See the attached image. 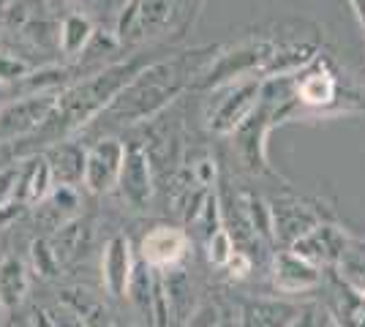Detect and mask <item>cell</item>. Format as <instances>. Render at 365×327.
Wrapping results in <instances>:
<instances>
[{
  "mask_svg": "<svg viewBox=\"0 0 365 327\" xmlns=\"http://www.w3.org/2000/svg\"><path fill=\"white\" fill-rule=\"evenodd\" d=\"M142 68H145L142 61L134 58V61L112 63L107 68H101L98 74L88 77L85 82L68 85L66 90L58 93L52 112L46 115V120L33 131L28 140L33 145L49 147L55 142H63L68 134L79 131L91 120H98L104 115V109L115 101V95L120 93Z\"/></svg>",
  "mask_w": 365,
  "mask_h": 327,
  "instance_id": "6da1fadb",
  "label": "cell"
},
{
  "mask_svg": "<svg viewBox=\"0 0 365 327\" xmlns=\"http://www.w3.org/2000/svg\"><path fill=\"white\" fill-rule=\"evenodd\" d=\"M188 71H182V61H155L148 63L137 77L131 79L115 101L104 109L101 120L109 123H142L167 109L185 88Z\"/></svg>",
  "mask_w": 365,
  "mask_h": 327,
  "instance_id": "7a4b0ae2",
  "label": "cell"
},
{
  "mask_svg": "<svg viewBox=\"0 0 365 327\" xmlns=\"http://www.w3.org/2000/svg\"><path fill=\"white\" fill-rule=\"evenodd\" d=\"M281 107L284 104H273V101L259 95L257 109L229 134L240 164L254 175H270L273 172L270 161H267V137L278 125V109Z\"/></svg>",
  "mask_w": 365,
  "mask_h": 327,
  "instance_id": "3957f363",
  "label": "cell"
},
{
  "mask_svg": "<svg viewBox=\"0 0 365 327\" xmlns=\"http://www.w3.org/2000/svg\"><path fill=\"white\" fill-rule=\"evenodd\" d=\"M278 41L273 38H248V41H240L235 47L224 49L221 55H215L210 66L205 68L202 74V85L205 88H224V85H232V82H240V79H254L262 74L264 63L270 58V52L275 49ZM262 79V77H259Z\"/></svg>",
  "mask_w": 365,
  "mask_h": 327,
  "instance_id": "277c9868",
  "label": "cell"
},
{
  "mask_svg": "<svg viewBox=\"0 0 365 327\" xmlns=\"http://www.w3.org/2000/svg\"><path fill=\"white\" fill-rule=\"evenodd\" d=\"M215 90L221 93V98H215V104L207 109V128L218 137H229L257 109L262 79H240Z\"/></svg>",
  "mask_w": 365,
  "mask_h": 327,
  "instance_id": "5b68a950",
  "label": "cell"
},
{
  "mask_svg": "<svg viewBox=\"0 0 365 327\" xmlns=\"http://www.w3.org/2000/svg\"><path fill=\"white\" fill-rule=\"evenodd\" d=\"M55 101H58V93H36L3 104L0 107V142L28 140L46 120Z\"/></svg>",
  "mask_w": 365,
  "mask_h": 327,
  "instance_id": "8992f818",
  "label": "cell"
},
{
  "mask_svg": "<svg viewBox=\"0 0 365 327\" xmlns=\"http://www.w3.org/2000/svg\"><path fill=\"white\" fill-rule=\"evenodd\" d=\"M118 191L123 202L134 210H145L153 199V167L150 153L139 145L131 142L125 145V158H123L120 177H118Z\"/></svg>",
  "mask_w": 365,
  "mask_h": 327,
  "instance_id": "52a82bcc",
  "label": "cell"
},
{
  "mask_svg": "<svg viewBox=\"0 0 365 327\" xmlns=\"http://www.w3.org/2000/svg\"><path fill=\"white\" fill-rule=\"evenodd\" d=\"M346 246H349V234L338 224L322 221L311 232H305L300 240H294L289 251H294L297 256H303L317 267H338L344 254H346Z\"/></svg>",
  "mask_w": 365,
  "mask_h": 327,
  "instance_id": "ba28073f",
  "label": "cell"
},
{
  "mask_svg": "<svg viewBox=\"0 0 365 327\" xmlns=\"http://www.w3.org/2000/svg\"><path fill=\"white\" fill-rule=\"evenodd\" d=\"M125 145L118 137H104L88 150V167H85V183L91 194H107L118 188Z\"/></svg>",
  "mask_w": 365,
  "mask_h": 327,
  "instance_id": "9c48e42d",
  "label": "cell"
},
{
  "mask_svg": "<svg viewBox=\"0 0 365 327\" xmlns=\"http://www.w3.org/2000/svg\"><path fill=\"white\" fill-rule=\"evenodd\" d=\"M134 267H137V259L131 251V240L125 234H112L101 254V281L109 297L128 295Z\"/></svg>",
  "mask_w": 365,
  "mask_h": 327,
  "instance_id": "30bf717a",
  "label": "cell"
},
{
  "mask_svg": "<svg viewBox=\"0 0 365 327\" xmlns=\"http://www.w3.org/2000/svg\"><path fill=\"white\" fill-rule=\"evenodd\" d=\"M191 237L180 227H155L142 237V259L155 270H172L185 259Z\"/></svg>",
  "mask_w": 365,
  "mask_h": 327,
  "instance_id": "8fae6325",
  "label": "cell"
},
{
  "mask_svg": "<svg viewBox=\"0 0 365 327\" xmlns=\"http://www.w3.org/2000/svg\"><path fill=\"white\" fill-rule=\"evenodd\" d=\"M270 210H273L275 240H281L287 246L300 240L305 232H311L317 224H322V216L314 207H308L300 199H289V197L270 199Z\"/></svg>",
  "mask_w": 365,
  "mask_h": 327,
  "instance_id": "7c38bea8",
  "label": "cell"
},
{
  "mask_svg": "<svg viewBox=\"0 0 365 327\" xmlns=\"http://www.w3.org/2000/svg\"><path fill=\"white\" fill-rule=\"evenodd\" d=\"M273 284L284 295H303L322 284V267L311 265L294 251H281L273 259Z\"/></svg>",
  "mask_w": 365,
  "mask_h": 327,
  "instance_id": "4fadbf2b",
  "label": "cell"
},
{
  "mask_svg": "<svg viewBox=\"0 0 365 327\" xmlns=\"http://www.w3.org/2000/svg\"><path fill=\"white\" fill-rule=\"evenodd\" d=\"M55 188V175L44 153H31L19 164V180H16V202L19 204H41Z\"/></svg>",
  "mask_w": 365,
  "mask_h": 327,
  "instance_id": "5bb4252c",
  "label": "cell"
},
{
  "mask_svg": "<svg viewBox=\"0 0 365 327\" xmlns=\"http://www.w3.org/2000/svg\"><path fill=\"white\" fill-rule=\"evenodd\" d=\"M46 158L55 175V186H82L85 183V167H88V147L79 142H55L46 147Z\"/></svg>",
  "mask_w": 365,
  "mask_h": 327,
  "instance_id": "9a60e30c",
  "label": "cell"
},
{
  "mask_svg": "<svg viewBox=\"0 0 365 327\" xmlns=\"http://www.w3.org/2000/svg\"><path fill=\"white\" fill-rule=\"evenodd\" d=\"M319 58V47L314 41H287V44H275L270 52V58L262 68V79L273 77H294L303 68H308L311 63Z\"/></svg>",
  "mask_w": 365,
  "mask_h": 327,
  "instance_id": "2e32d148",
  "label": "cell"
},
{
  "mask_svg": "<svg viewBox=\"0 0 365 327\" xmlns=\"http://www.w3.org/2000/svg\"><path fill=\"white\" fill-rule=\"evenodd\" d=\"M297 311L300 308L287 300H251L243 306L240 327H287Z\"/></svg>",
  "mask_w": 365,
  "mask_h": 327,
  "instance_id": "e0dca14e",
  "label": "cell"
},
{
  "mask_svg": "<svg viewBox=\"0 0 365 327\" xmlns=\"http://www.w3.org/2000/svg\"><path fill=\"white\" fill-rule=\"evenodd\" d=\"M28 286H31L28 267L19 256L0 259V308L3 311H14L16 306H22Z\"/></svg>",
  "mask_w": 365,
  "mask_h": 327,
  "instance_id": "ac0fdd59",
  "label": "cell"
},
{
  "mask_svg": "<svg viewBox=\"0 0 365 327\" xmlns=\"http://www.w3.org/2000/svg\"><path fill=\"white\" fill-rule=\"evenodd\" d=\"M161 276H164L169 306H172V319L178 325H185L188 319H194V286L185 276V270H180V267L161 270Z\"/></svg>",
  "mask_w": 365,
  "mask_h": 327,
  "instance_id": "d6986e66",
  "label": "cell"
},
{
  "mask_svg": "<svg viewBox=\"0 0 365 327\" xmlns=\"http://www.w3.org/2000/svg\"><path fill=\"white\" fill-rule=\"evenodd\" d=\"M153 289H155V267H150L142 256L137 259L134 276H131V286H128V300L139 313V319L148 327H153Z\"/></svg>",
  "mask_w": 365,
  "mask_h": 327,
  "instance_id": "ffe728a7",
  "label": "cell"
},
{
  "mask_svg": "<svg viewBox=\"0 0 365 327\" xmlns=\"http://www.w3.org/2000/svg\"><path fill=\"white\" fill-rule=\"evenodd\" d=\"M63 306L85 322L88 327H115L112 313L104 308V303L98 297H93L88 289H66L63 292Z\"/></svg>",
  "mask_w": 365,
  "mask_h": 327,
  "instance_id": "44dd1931",
  "label": "cell"
},
{
  "mask_svg": "<svg viewBox=\"0 0 365 327\" xmlns=\"http://www.w3.org/2000/svg\"><path fill=\"white\" fill-rule=\"evenodd\" d=\"M93 36H96V28H93V22L88 16L68 14L63 19L61 33H58L61 52L66 58H79V55H85V49L91 47Z\"/></svg>",
  "mask_w": 365,
  "mask_h": 327,
  "instance_id": "7402d4cb",
  "label": "cell"
},
{
  "mask_svg": "<svg viewBox=\"0 0 365 327\" xmlns=\"http://www.w3.org/2000/svg\"><path fill=\"white\" fill-rule=\"evenodd\" d=\"M49 243H52V249L58 254L61 265H68V262H74L76 256L82 254L85 243H88V224L74 218V221L63 224V227H58L55 232L49 234Z\"/></svg>",
  "mask_w": 365,
  "mask_h": 327,
  "instance_id": "603a6c76",
  "label": "cell"
},
{
  "mask_svg": "<svg viewBox=\"0 0 365 327\" xmlns=\"http://www.w3.org/2000/svg\"><path fill=\"white\" fill-rule=\"evenodd\" d=\"M240 207H243L245 221H248L251 232L257 234V240L273 243L275 227H273V210H270V202L262 199L259 194H243V197H240Z\"/></svg>",
  "mask_w": 365,
  "mask_h": 327,
  "instance_id": "cb8c5ba5",
  "label": "cell"
},
{
  "mask_svg": "<svg viewBox=\"0 0 365 327\" xmlns=\"http://www.w3.org/2000/svg\"><path fill=\"white\" fill-rule=\"evenodd\" d=\"M68 82V68L63 66H46V68H31V74L19 85L25 88V95L36 93H61Z\"/></svg>",
  "mask_w": 365,
  "mask_h": 327,
  "instance_id": "d4e9b609",
  "label": "cell"
},
{
  "mask_svg": "<svg viewBox=\"0 0 365 327\" xmlns=\"http://www.w3.org/2000/svg\"><path fill=\"white\" fill-rule=\"evenodd\" d=\"M221 227H224L221 199H218L215 191H207V197H205V202H202V207H199V213L194 216V221H191V229L197 232V237L202 240V243H207Z\"/></svg>",
  "mask_w": 365,
  "mask_h": 327,
  "instance_id": "484cf974",
  "label": "cell"
},
{
  "mask_svg": "<svg viewBox=\"0 0 365 327\" xmlns=\"http://www.w3.org/2000/svg\"><path fill=\"white\" fill-rule=\"evenodd\" d=\"M41 207H46V213L55 218V227H52V229H58V227H63V224L74 221V213H76V207H79L76 188L55 186L52 191H49V197L41 202Z\"/></svg>",
  "mask_w": 365,
  "mask_h": 327,
  "instance_id": "4316f807",
  "label": "cell"
},
{
  "mask_svg": "<svg viewBox=\"0 0 365 327\" xmlns=\"http://www.w3.org/2000/svg\"><path fill=\"white\" fill-rule=\"evenodd\" d=\"M172 16V3L169 0H139V14L134 36H150L161 31Z\"/></svg>",
  "mask_w": 365,
  "mask_h": 327,
  "instance_id": "83f0119b",
  "label": "cell"
},
{
  "mask_svg": "<svg viewBox=\"0 0 365 327\" xmlns=\"http://www.w3.org/2000/svg\"><path fill=\"white\" fill-rule=\"evenodd\" d=\"M338 270H341V279L349 281L351 286L365 289V240L349 237V246H346V254H344Z\"/></svg>",
  "mask_w": 365,
  "mask_h": 327,
  "instance_id": "f1b7e54d",
  "label": "cell"
},
{
  "mask_svg": "<svg viewBox=\"0 0 365 327\" xmlns=\"http://www.w3.org/2000/svg\"><path fill=\"white\" fill-rule=\"evenodd\" d=\"M31 262H33V270L41 279H55L63 267L55 249H52V243H49V237H38V240L31 243Z\"/></svg>",
  "mask_w": 365,
  "mask_h": 327,
  "instance_id": "f546056e",
  "label": "cell"
},
{
  "mask_svg": "<svg viewBox=\"0 0 365 327\" xmlns=\"http://www.w3.org/2000/svg\"><path fill=\"white\" fill-rule=\"evenodd\" d=\"M205 251H207V259H210V265L215 267H227V262L235 256V251H237V243H235V237L232 232L227 229V224L218 229V232L205 243Z\"/></svg>",
  "mask_w": 365,
  "mask_h": 327,
  "instance_id": "4dcf8cb0",
  "label": "cell"
},
{
  "mask_svg": "<svg viewBox=\"0 0 365 327\" xmlns=\"http://www.w3.org/2000/svg\"><path fill=\"white\" fill-rule=\"evenodd\" d=\"M31 74V66L14 58L9 52H0V85H11V82H22V79Z\"/></svg>",
  "mask_w": 365,
  "mask_h": 327,
  "instance_id": "1f68e13d",
  "label": "cell"
},
{
  "mask_svg": "<svg viewBox=\"0 0 365 327\" xmlns=\"http://www.w3.org/2000/svg\"><path fill=\"white\" fill-rule=\"evenodd\" d=\"M16 180H19V164H11V167L0 170V210L9 207L11 202H16Z\"/></svg>",
  "mask_w": 365,
  "mask_h": 327,
  "instance_id": "d6a6232c",
  "label": "cell"
},
{
  "mask_svg": "<svg viewBox=\"0 0 365 327\" xmlns=\"http://www.w3.org/2000/svg\"><path fill=\"white\" fill-rule=\"evenodd\" d=\"M191 175H194V183H197L199 188H213L215 177H218V164H215V158H210V156L199 158L197 164H194V170H191Z\"/></svg>",
  "mask_w": 365,
  "mask_h": 327,
  "instance_id": "836d02e7",
  "label": "cell"
},
{
  "mask_svg": "<svg viewBox=\"0 0 365 327\" xmlns=\"http://www.w3.org/2000/svg\"><path fill=\"white\" fill-rule=\"evenodd\" d=\"M137 14H139V0H131L128 6H123L120 16H118V31H115L118 41L134 36V28H137Z\"/></svg>",
  "mask_w": 365,
  "mask_h": 327,
  "instance_id": "e575fe53",
  "label": "cell"
},
{
  "mask_svg": "<svg viewBox=\"0 0 365 327\" xmlns=\"http://www.w3.org/2000/svg\"><path fill=\"white\" fill-rule=\"evenodd\" d=\"M229 273V279H245L248 273H254V259H251V254L243 249L235 251V256L227 262V267H224Z\"/></svg>",
  "mask_w": 365,
  "mask_h": 327,
  "instance_id": "d590c367",
  "label": "cell"
},
{
  "mask_svg": "<svg viewBox=\"0 0 365 327\" xmlns=\"http://www.w3.org/2000/svg\"><path fill=\"white\" fill-rule=\"evenodd\" d=\"M287 327H319V313H317V308H300Z\"/></svg>",
  "mask_w": 365,
  "mask_h": 327,
  "instance_id": "8d00e7d4",
  "label": "cell"
},
{
  "mask_svg": "<svg viewBox=\"0 0 365 327\" xmlns=\"http://www.w3.org/2000/svg\"><path fill=\"white\" fill-rule=\"evenodd\" d=\"M52 316H55V327H88L71 308H66V306H63L58 313H52Z\"/></svg>",
  "mask_w": 365,
  "mask_h": 327,
  "instance_id": "74e56055",
  "label": "cell"
},
{
  "mask_svg": "<svg viewBox=\"0 0 365 327\" xmlns=\"http://www.w3.org/2000/svg\"><path fill=\"white\" fill-rule=\"evenodd\" d=\"M31 325L33 327H55V316H52L49 311H36L31 319Z\"/></svg>",
  "mask_w": 365,
  "mask_h": 327,
  "instance_id": "f35d334b",
  "label": "cell"
},
{
  "mask_svg": "<svg viewBox=\"0 0 365 327\" xmlns=\"http://www.w3.org/2000/svg\"><path fill=\"white\" fill-rule=\"evenodd\" d=\"M351 11H354V16H357V22H360V28H363L365 33V0H349Z\"/></svg>",
  "mask_w": 365,
  "mask_h": 327,
  "instance_id": "ab89813d",
  "label": "cell"
},
{
  "mask_svg": "<svg viewBox=\"0 0 365 327\" xmlns=\"http://www.w3.org/2000/svg\"><path fill=\"white\" fill-rule=\"evenodd\" d=\"M6 104V85H0V107Z\"/></svg>",
  "mask_w": 365,
  "mask_h": 327,
  "instance_id": "60d3db41",
  "label": "cell"
},
{
  "mask_svg": "<svg viewBox=\"0 0 365 327\" xmlns=\"http://www.w3.org/2000/svg\"><path fill=\"white\" fill-rule=\"evenodd\" d=\"M357 327H365V311H363V316H360V322H357Z\"/></svg>",
  "mask_w": 365,
  "mask_h": 327,
  "instance_id": "b9f144b4",
  "label": "cell"
},
{
  "mask_svg": "<svg viewBox=\"0 0 365 327\" xmlns=\"http://www.w3.org/2000/svg\"><path fill=\"white\" fill-rule=\"evenodd\" d=\"M9 3H11V0H0V9H6V6H9Z\"/></svg>",
  "mask_w": 365,
  "mask_h": 327,
  "instance_id": "7bdbcfd3",
  "label": "cell"
},
{
  "mask_svg": "<svg viewBox=\"0 0 365 327\" xmlns=\"http://www.w3.org/2000/svg\"><path fill=\"white\" fill-rule=\"evenodd\" d=\"M19 327H33V325H31V322H22V325H19Z\"/></svg>",
  "mask_w": 365,
  "mask_h": 327,
  "instance_id": "ee69618b",
  "label": "cell"
},
{
  "mask_svg": "<svg viewBox=\"0 0 365 327\" xmlns=\"http://www.w3.org/2000/svg\"><path fill=\"white\" fill-rule=\"evenodd\" d=\"M363 292H365V289H363Z\"/></svg>",
  "mask_w": 365,
  "mask_h": 327,
  "instance_id": "f6af8a7d",
  "label": "cell"
}]
</instances>
